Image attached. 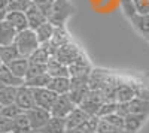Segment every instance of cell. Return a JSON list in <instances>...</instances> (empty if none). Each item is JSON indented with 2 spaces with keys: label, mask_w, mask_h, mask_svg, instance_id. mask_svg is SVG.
I'll list each match as a JSON object with an SVG mask.
<instances>
[{
  "label": "cell",
  "mask_w": 149,
  "mask_h": 133,
  "mask_svg": "<svg viewBox=\"0 0 149 133\" xmlns=\"http://www.w3.org/2000/svg\"><path fill=\"white\" fill-rule=\"evenodd\" d=\"M24 111L21 108H18L15 103H10V105H6V106H2V109H0V115L3 117H8L10 120H14L15 117H18L19 114H22Z\"/></svg>",
  "instance_id": "cell-34"
},
{
  "label": "cell",
  "mask_w": 149,
  "mask_h": 133,
  "mask_svg": "<svg viewBox=\"0 0 149 133\" xmlns=\"http://www.w3.org/2000/svg\"><path fill=\"white\" fill-rule=\"evenodd\" d=\"M14 45L17 46L19 55L29 57L40 43L37 42V38H36V34H34V30L26 29V30H21V32L17 33L15 41H14Z\"/></svg>",
  "instance_id": "cell-2"
},
{
  "label": "cell",
  "mask_w": 149,
  "mask_h": 133,
  "mask_svg": "<svg viewBox=\"0 0 149 133\" xmlns=\"http://www.w3.org/2000/svg\"><path fill=\"white\" fill-rule=\"evenodd\" d=\"M18 57H19V52H18L17 46L14 43L0 46V62L3 64H8L9 62H12V60H15Z\"/></svg>",
  "instance_id": "cell-29"
},
{
  "label": "cell",
  "mask_w": 149,
  "mask_h": 133,
  "mask_svg": "<svg viewBox=\"0 0 149 133\" xmlns=\"http://www.w3.org/2000/svg\"><path fill=\"white\" fill-rule=\"evenodd\" d=\"M10 132H12V120L0 115V133H10Z\"/></svg>",
  "instance_id": "cell-41"
},
{
  "label": "cell",
  "mask_w": 149,
  "mask_h": 133,
  "mask_svg": "<svg viewBox=\"0 0 149 133\" xmlns=\"http://www.w3.org/2000/svg\"><path fill=\"white\" fill-rule=\"evenodd\" d=\"M137 14H149V0H133Z\"/></svg>",
  "instance_id": "cell-40"
},
{
  "label": "cell",
  "mask_w": 149,
  "mask_h": 133,
  "mask_svg": "<svg viewBox=\"0 0 149 133\" xmlns=\"http://www.w3.org/2000/svg\"><path fill=\"white\" fill-rule=\"evenodd\" d=\"M10 133H14V132H10Z\"/></svg>",
  "instance_id": "cell-48"
},
{
  "label": "cell",
  "mask_w": 149,
  "mask_h": 133,
  "mask_svg": "<svg viewBox=\"0 0 149 133\" xmlns=\"http://www.w3.org/2000/svg\"><path fill=\"white\" fill-rule=\"evenodd\" d=\"M46 74L51 78H57V76H69V69L66 64H63L61 62L51 55L49 60L46 62Z\"/></svg>",
  "instance_id": "cell-16"
},
{
  "label": "cell",
  "mask_w": 149,
  "mask_h": 133,
  "mask_svg": "<svg viewBox=\"0 0 149 133\" xmlns=\"http://www.w3.org/2000/svg\"><path fill=\"white\" fill-rule=\"evenodd\" d=\"M26 115L29 118V123L33 129V132L36 133L40 127H43L46 124V121L51 118V114H49L48 109H43V108L39 106H33L29 111H26Z\"/></svg>",
  "instance_id": "cell-7"
},
{
  "label": "cell",
  "mask_w": 149,
  "mask_h": 133,
  "mask_svg": "<svg viewBox=\"0 0 149 133\" xmlns=\"http://www.w3.org/2000/svg\"><path fill=\"white\" fill-rule=\"evenodd\" d=\"M24 14H26V18H27L29 29H31V30L37 29V27L40 26V24H43V22L48 21L46 15H45L43 12H42L39 8H37L34 3H31V5L29 6V9L24 12Z\"/></svg>",
  "instance_id": "cell-14"
},
{
  "label": "cell",
  "mask_w": 149,
  "mask_h": 133,
  "mask_svg": "<svg viewBox=\"0 0 149 133\" xmlns=\"http://www.w3.org/2000/svg\"><path fill=\"white\" fill-rule=\"evenodd\" d=\"M66 120L60 117H52L46 121L43 127H40L36 133H66Z\"/></svg>",
  "instance_id": "cell-15"
},
{
  "label": "cell",
  "mask_w": 149,
  "mask_h": 133,
  "mask_svg": "<svg viewBox=\"0 0 149 133\" xmlns=\"http://www.w3.org/2000/svg\"><path fill=\"white\" fill-rule=\"evenodd\" d=\"M8 2H9V0H0V9L6 10V8H8Z\"/></svg>",
  "instance_id": "cell-42"
},
{
  "label": "cell",
  "mask_w": 149,
  "mask_h": 133,
  "mask_svg": "<svg viewBox=\"0 0 149 133\" xmlns=\"http://www.w3.org/2000/svg\"><path fill=\"white\" fill-rule=\"evenodd\" d=\"M110 75H112V70L102 69V67H93L88 75V88L102 91L103 87L106 85V82L109 81Z\"/></svg>",
  "instance_id": "cell-6"
},
{
  "label": "cell",
  "mask_w": 149,
  "mask_h": 133,
  "mask_svg": "<svg viewBox=\"0 0 149 133\" xmlns=\"http://www.w3.org/2000/svg\"><path fill=\"white\" fill-rule=\"evenodd\" d=\"M104 102V97L102 91H97V90H90L88 93L85 94V97L81 100V103L78 105L84 112H86L90 117L91 115H95L98 108L102 106V103Z\"/></svg>",
  "instance_id": "cell-4"
},
{
  "label": "cell",
  "mask_w": 149,
  "mask_h": 133,
  "mask_svg": "<svg viewBox=\"0 0 149 133\" xmlns=\"http://www.w3.org/2000/svg\"><path fill=\"white\" fill-rule=\"evenodd\" d=\"M103 120H106L107 123H110L112 126H115L121 130H124V117L119 115L118 112H113V114H109L106 117H103Z\"/></svg>",
  "instance_id": "cell-38"
},
{
  "label": "cell",
  "mask_w": 149,
  "mask_h": 133,
  "mask_svg": "<svg viewBox=\"0 0 149 133\" xmlns=\"http://www.w3.org/2000/svg\"><path fill=\"white\" fill-rule=\"evenodd\" d=\"M127 109H128V114L134 112V114L149 115V100L142 99V97H133L130 102H127Z\"/></svg>",
  "instance_id": "cell-25"
},
{
  "label": "cell",
  "mask_w": 149,
  "mask_h": 133,
  "mask_svg": "<svg viewBox=\"0 0 149 133\" xmlns=\"http://www.w3.org/2000/svg\"><path fill=\"white\" fill-rule=\"evenodd\" d=\"M51 57V52H49L48 46L43 43V45H39L36 50L27 57L30 63H39V64H46V62Z\"/></svg>",
  "instance_id": "cell-27"
},
{
  "label": "cell",
  "mask_w": 149,
  "mask_h": 133,
  "mask_svg": "<svg viewBox=\"0 0 149 133\" xmlns=\"http://www.w3.org/2000/svg\"><path fill=\"white\" fill-rule=\"evenodd\" d=\"M0 109H2V103H0Z\"/></svg>",
  "instance_id": "cell-45"
},
{
  "label": "cell",
  "mask_w": 149,
  "mask_h": 133,
  "mask_svg": "<svg viewBox=\"0 0 149 133\" xmlns=\"http://www.w3.org/2000/svg\"><path fill=\"white\" fill-rule=\"evenodd\" d=\"M88 117H90V115L86 114V112H84L79 106H74L73 109L70 111V114L64 118V120H66V129L70 130V129H76V127H79V126H81Z\"/></svg>",
  "instance_id": "cell-17"
},
{
  "label": "cell",
  "mask_w": 149,
  "mask_h": 133,
  "mask_svg": "<svg viewBox=\"0 0 149 133\" xmlns=\"http://www.w3.org/2000/svg\"><path fill=\"white\" fill-rule=\"evenodd\" d=\"M116 108H118V102H115V100H106V102L102 103L100 108H98L95 117L103 118V117H106L109 114H113V112H116Z\"/></svg>",
  "instance_id": "cell-33"
},
{
  "label": "cell",
  "mask_w": 149,
  "mask_h": 133,
  "mask_svg": "<svg viewBox=\"0 0 149 133\" xmlns=\"http://www.w3.org/2000/svg\"><path fill=\"white\" fill-rule=\"evenodd\" d=\"M49 90H52L55 94H67L70 88V78L69 76H57L51 78L46 85Z\"/></svg>",
  "instance_id": "cell-21"
},
{
  "label": "cell",
  "mask_w": 149,
  "mask_h": 133,
  "mask_svg": "<svg viewBox=\"0 0 149 133\" xmlns=\"http://www.w3.org/2000/svg\"><path fill=\"white\" fill-rule=\"evenodd\" d=\"M133 97H136V94H134L131 84L121 81L116 87V91H115V100L118 103H125V102H130Z\"/></svg>",
  "instance_id": "cell-20"
},
{
  "label": "cell",
  "mask_w": 149,
  "mask_h": 133,
  "mask_svg": "<svg viewBox=\"0 0 149 133\" xmlns=\"http://www.w3.org/2000/svg\"><path fill=\"white\" fill-rule=\"evenodd\" d=\"M149 115L146 114H134V112H130L124 117V130H127L130 133H137L142 126L145 124V121L148 120Z\"/></svg>",
  "instance_id": "cell-13"
},
{
  "label": "cell",
  "mask_w": 149,
  "mask_h": 133,
  "mask_svg": "<svg viewBox=\"0 0 149 133\" xmlns=\"http://www.w3.org/2000/svg\"><path fill=\"white\" fill-rule=\"evenodd\" d=\"M81 54H84V50L78 45V43H74L73 41L63 45V46H60L58 50L54 52V57L58 60V62H61L63 64L69 66L73 60H76Z\"/></svg>",
  "instance_id": "cell-5"
},
{
  "label": "cell",
  "mask_w": 149,
  "mask_h": 133,
  "mask_svg": "<svg viewBox=\"0 0 149 133\" xmlns=\"http://www.w3.org/2000/svg\"><path fill=\"white\" fill-rule=\"evenodd\" d=\"M54 29H55V27H54L49 21L40 24L37 29H34V34H36V38H37V42H39L40 45L46 43L49 39H51V36H52V33H54Z\"/></svg>",
  "instance_id": "cell-28"
},
{
  "label": "cell",
  "mask_w": 149,
  "mask_h": 133,
  "mask_svg": "<svg viewBox=\"0 0 149 133\" xmlns=\"http://www.w3.org/2000/svg\"><path fill=\"white\" fill-rule=\"evenodd\" d=\"M119 133H130V132H127V130H121Z\"/></svg>",
  "instance_id": "cell-44"
},
{
  "label": "cell",
  "mask_w": 149,
  "mask_h": 133,
  "mask_svg": "<svg viewBox=\"0 0 149 133\" xmlns=\"http://www.w3.org/2000/svg\"><path fill=\"white\" fill-rule=\"evenodd\" d=\"M42 74H46V64L30 63L29 62L27 74H26V76H24V79H26V78H33V76H37V75H42Z\"/></svg>",
  "instance_id": "cell-35"
},
{
  "label": "cell",
  "mask_w": 149,
  "mask_h": 133,
  "mask_svg": "<svg viewBox=\"0 0 149 133\" xmlns=\"http://www.w3.org/2000/svg\"><path fill=\"white\" fill-rule=\"evenodd\" d=\"M69 42H72V36L67 32L66 26H63V27H55L54 29V33L51 36V39H49L45 45L48 46V50H49V52H51V55H54V52L58 50L60 46H63V45H66Z\"/></svg>",
  "instance_id": "cell-8"
},
{
  "label": "cell",
  "mask_w": 149,
  "mask_h": 133,
  "mask_svg": "<svg viewBox=\"0 0 149 133\" xmlns=\"http://www.w3.org/2000/svg\"><path fill=\"white\" fill-rule=\"evenodd\" d=\"M33 90V97H34V105L43 108V109H51L52 103L55 102L57 96L52 90H49L48 87H39V88H31Z\"/></svg>",
  "instance_id": "cell-10"
},
{
  "label": "cell",
  "mask_w": 149,
  "mask_h": 133,
  "mask_svg": "<svg viewBox=\"0 0 149 133\" xmlns=\"http://www.w3.org/2000/svg\"><path fill=\"white\" fill-rule=\"evenodd\" d=\"M15 96H17V87L3 85L0 88V103H2V106L15 103Z\"/></svg>",
  "instance_id": "cell-30"
},
{
  "label": "cell",
  "mask_w": 149,
  "mask_h": 133,
  "mask_svg": "<svg viewBox=\"0 0 149 133\" xmlns=\"http://www.w3.org/2000/svg\"><path fill=\"white\" fill-rule=\"evenodd\" d=\"M70 78V88L67 96L74 105H79L81 100L85 97V94L90 91L88 88V75L84 76H69Z\"/></svg>",
  "instance_id": "cell-3"
},
{
  "label": "cell",
  "mask_w": 149,
  "mask_h": 133,
  "mask_svg": "<svg viewBox=\"0 0 149 133\" xmlns=\"http://www.w3.org/2000/svg\"><path fill=\"white\" fill-rule=\"evenodd\" d=\"M15 105L18 108H21V109L26 112L29 111L30 108L36 106L34 105V97H33V90L27 85H19L17 87V96H15Z\"/></svg>",
  "instance_id": "cell-12"
},
{
  "label": "cell",
  "mask_w": 149,
  "mask_h": 133,
  "mask_svg": "<svg viewBox=\"0 0 149 133\" xmlns=\"http://www.w3.org/2000/svg\"><path fill=\"white\" fill-rule=\"evenodd\" d=\"M12 132L14 133H34L30 123H29V118H27L26 112L19 114L18 117H15L12 120Z\"/></svg>",
  "instance_id": "cell-26"
},
{
  "label": "cell",
  "mask_w": 149,
  "mask_h": 133,
  "mask_svg": "<svg viewBox=\"0 0 149 133\" xmlns=\"http://www.w3.org/2000/svg\"><path fill=\"white\" fill-rule=\"evenodd\" d=\"M119 5H121V9L124 12V15H125L128 20H131L136 14H137V10H136V8H134L133 0H119Z\"/></svg>",
  "instance_id": "cell-37"
},
{
  "label": "cell",
  "mask_w": 149,
  "mask_h": 133,
  "mask_svg": "<svg viewBox=\"0 0 149 133\" xmlns=\"http://www.w3.org/2000/svg\"><path fill=\"white\" fill-rule=\"evenodd\" d=\"M31 3L33 0H9L6 12H26Z\"/></svg>",
  "instance_id": "cell-32"
},
{
  "label": "cell",
  "mask_w": 149,
  "mask_h": 133,
  "mask_svg": "<svg viewBox=\"0 0 149 133\" xmlns=\"http://www.w3.org/2000/svg\"><path fill=\"white\" fill-rule=\"evenodd\" d=\"M95 133H97V132H95Z\"/></svg>",
  "instance_id": "cell-50"
},
{
  "label": "cell",
  "mask_w": 149,
  "mask_h": 133,
  "mask_svg": "<svg viewBox=\"0 0 149 133\" xmlns=\"http://www.w3.org/2000/svg\"><path fill=\"white\" fill-rule=\"evenodd\" d=\"M33 3L39 8L43 14L46 15V18H48L49 10H51V8H52V5H54V0H33Z\"/></svg>",
  "instance_id": "cell-39"
},
{
  "label": "cell",
  "mask_w": 149,
  "mask_h": 133,
  "mask_svg": "<svg viewBox=\"0 0 149 133\" xmlns=\"http://www.w3.org/2000/svg\"><path fill=\"white\" fill-rule=\"evenodd\" d=\"M0 63H2V62H0Z\"/></svg>",
  "instance_id": "cell-49"
},
{
  "label": "cell",
  "mask_w": 149,
  "mask_h": 133,
  "mask_svg": "<svg viewBox=\"0 0 149 133\" xmlns=\"http://www.w3.org/2000/svg\"><path fill=\"white\" fill-rule=\"evenodd\" d=\"M0 84L2 85H12V87H19L24 84V79L17 78L12 72L9 70V67L3 63H0Z\"/></svg>",
  "instance_id": "cell-22"
},
{
  "label": "cell",
  "mask_w": 149,
  "mask_h": 133,
  "mask_svg": "<svg viewBox=\"0 0 149 133\" xmlns=\"http://www.w3.org/2000/svg\"><path fill=\"white\" fill-rule=\"evenodd\" d=\"M5 15H6V10L0 9V21H3V20H5Z\"/></svg>",
  "instance_id": "cell-43"
},
{
  "label": "cell",
  "mask_w": 149,
  "mask_h": 133,
  "mask_svg": "<svg viewBox=\"0 0 149 133\" xmlns=\"http://www.w3.org/2000/svg\"><path fill=\"white\" fill-rule=\"evenodd\" d=\"M97 133H119L121 129L112 126L110 123H107L106 120L103 118H98V123H97V129H95Z\"/></svg>",
  "instance_id": "cell-36"
},
{
  "label": "cell",
  "mask_w": 149,
  "mask_h": 133,
  "mask_svg": "<svg viewBox=\"0 0 149 133\" xmlns=\"http://www.w3.org/2000/svg\"><path fill=\"white\" fill-rule=\"evenodd\" d=\"M131 24L142 36H149V14H136L131 20Z\"/></svg>",
  "instance_id": "cell-24"
},
{
  "label": "cell",
  "mask_w": 149,
  "mask_h": 133,
  "mask_svg": "<svg viewBox=\"0 0 149 133\" xmlns=\"http://www.w3.org/2000/svg\"><path fill=\"white\" fill-rule=\"evenodd\" d=\"M51 76L48 74H42V75H37L33 78H26L24 79V85H27L30 88H39V87H46Z\"/></svg>",
  "instance_id": "cell-31"
},
{
  "label": "cell",
  "mask_w": 149,
  "mask_h": 133,
  "mask_svg": "<svg viewBox=\"0 0 149 133\" xmlns=\"http://www.w3.org/2000/svg\"><path fill=\"white\" fill-rule=\"evenodd\" d=\"M69 69V76H84V75H90V72L93 69V64L90 62V58L86 57V54H81L76 60L67 66Z\"/></svg>",
  "instance_id": "cell-11"
},
{
  "label": "cell",
  "mask_w": 149,
  "mask_h": 133,
  "mask_svg": "<svg viewBox=\"0 0 149 133\" xmlns=\"http://www.w3.org/2000/svg\"><path fill=\"white\" fill-rule=\"evenodd\" d=\"M15 36H17V30L12 27L6 20L0 21V46L14 43Z\"/></svg>",
  "instance_id": "cell-23"
},
{
  "label": "cell",
  "mask_w": 149,
  "mask_h": 133,
  "mask_svg": "<svg viewBox=\"0 0 149 133\" xmlns=\"http://www.w3.org/2000/svg\"><path fill=\"white\" fill-rule=\"evenodd\" d=\"M5 20L17 30V33L21 32V30L29 29L27 18H26V14H24V12H14V10H12V12H6Z\"/></svg>",
  "instance_id": "cell-18"
},
{
  "label": "cell",
  "mask_w": 149,
  "mask_h": 133,
  "mask_svg": "<svg viewBox=\"0 0 149 133\" xmlns=\"http://www.w3.org/2000/svg\"><path fill=\"white\" fill-rule=\"evenodd\" d=\"M74 106H76V105L70 100V97H69L67 94H58L55 102L51 106V109H49V114H51L52 117L66 118Z\"/></svg>",
  "instance_id": "cell-9"
},
{
  "label": "cell",
  "mask_w": 149,
  "mask_h": 133,
  "mask_svg": "<svg viewBox=\"0 0 149 133\" xmlns=\"http://www.w3.org/2000/svg\"><path fill=\"white\" fill-rule=\"evenodd\" d=\"M2 87H3V85H2V84H0V88H2Z\"/></svg>",
  "instance_id": "cell-46"
},
{
  "label": "cell",
  "mask_w": 149,
  "mask_h": 133,
  "mask_svg": "<svg viewBox=\"0 0 149 133\" xmlns=\"http://www.w3.org/2000/svg\"><path fill=\"white\" fill-rule=\"evenodd\" d=\"M6 66L9 67V70H10L17 78L24 79V76H26V74H27V67H29V58L19 55L18 58H15V60H12V62H9Z\"/></svg>",
  "instance_id": "cell-19"
},
{
  "label": "cell",
  "mask_w": 149,
  "mask_h": 133,
  "mask_svg": "<svg viewBox=\"0 0 149 133\" xmlns=\"http://www.w3.org/2000/svg\"><path fill=\"white\" fill-rule=\"evenodd\" d=\"M146 39H148V41H149V36H148V38H146Z\"/></svg>",
  "instance_id": "cell-47"
},
{
  "label": "cell",
  "mask_w": 149,
  "mask_h": 133,
  "mask_svg": "<svg viewBox=\"0 0 149 133\" xmlns=\"http://www.w3.org/2000/svg\"><path fill=\"white\" fill-rule=\"evenodd\" d=\"M74 6L69 0H54V5L48 14V21L54 27H63L66 26L67 20L73 15Z\"/></svg>",
  "instance_id": "cell-1"
}]
</instances>
